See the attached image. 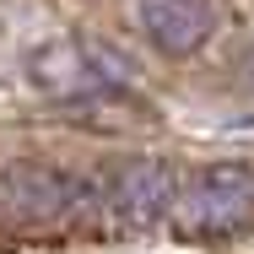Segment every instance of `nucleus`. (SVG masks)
Listing matches in <instances>:
<instances>
[{
  "label": "nucleus",
  "mask_w": 254,
  "mask_h": 254,
  "mask_svg": "<svg viewBox=\"0 0 254 254\" xmlns=\"http://www.w3.org/2000/svg\"><path fill=\"white\" fill-rule=\"evenodd\" d=\"M0 195L11 200L16 216L49 222V216H76V205L87 200V184H76L54 168H11L0 179Z\"/></svg>",
  "instance_id": "obj_3"
},
{
  "label": "nucleus",
  "mask_w": 254,
  "mask_h": 254,
  "mask_svg": "<svg viewBox=\"0 0 254 254\" xmlns=\"http://www.w3.org/2000/svg\"><path fill=\"white\" fill-rule=\"evenodd\" d=\"M211 0H141V27L162 54H195L211 38Z\"/></svg>",
  "instance_id": "obj_4"
},
{
  "label": "nucleus",
  "mask_w": 254,
  "mask_h": 254,
  "mask_svg": "<svg viewBox=\"0 0 254 254\" xmlns=\"http://www.w3.org/2000/svg\"><path fill=\"white\" fill-rule=\"evenodd\" d=\"M249 211H254V173L244 162H211L179 190L173 222L184 233H233L249 222Z\"/></svg>",
  "instance_id": "obj_1"
},
{
  "label": "nucleus",
  "mask_w": 254,
  "mask_h": 254,
  "mask_svg": "<svg viewBox=\"0 0 254 254\" xmlns=\"http://www.w3.org/2000/svg\"><path fill=\"white\" fill-rule=\"evenodd\" d=\"M179 200V179L168 162L157 157H125L114 173H108V205L125 216V222H152L168 216Z\"/></svg>",
  "instance_id": "obj_2"
},
{
  "label": "nucleus",
  "mask_w": 254,
  "mask_h": 254,
  "mask_svg": "<svg viewBox=\"0 0 254 254\" xmlns=\"http://www.w3.org/2000/svg\"><path fill=\"white\" fill-rule=\"evenodd\" d=\"M27 70L54 98H92V92L108 87L103 65H98V49H87V44H49V49H38L27 60Z\"/></svg>",
  "instance_id": "obj_5"
}]
</instances>
